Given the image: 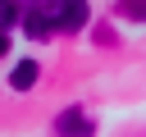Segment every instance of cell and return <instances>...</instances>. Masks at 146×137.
<instances>
[{
    "mask_svg": "<svg viewBox=\"0 0 146 137\" xmlns=\"http://www.w3.org/2000/svg\"><path fill=\"white\" fill-rule=\"evenodd\" d=\"M36 73H41V68H36V59H18V64H14V73H9V87H14V91H32Z\"/></svg>",
    "mask_w": 146,
    "mask_h": 137,
    "instance_id": "3",
    "label": "cell"
},
{
    "mask_svg": "<svg viewBox=\"0 0 146 137\" xmlns=\"http://www.w3.org/2000/svg\"><path fill=\"white\" fill-rule=\"evenodd\" d=\"M5 50H9V41H5V32H0V55H5Z\"/></svg>",
    "mask_w": 146,
    "mask_h": 137,
    "instance_id": "7",
    "label": "cell"
},
{
    "mask_svg": "<svg viewBox=\"0 0 146 137\" xmlns=\"http://www.w3.org/2000/svg\"><path fill=\"white\" fill-rule=\"evenodd\" d=\"M55 137H96V123L82 110H59L55 114Z\"/></svg>",
    "mask_w": 146,
    "mask_h": 137,
    "instance_id": "2",
    "label": "cell"
},
{
    "mask_svg": "<svg viewBox=\"0 0 146 137\" xmlns=\"http://www.w3.org/2000/svg\"><path fill=\"white\" fill-rule=\"evenodd\" d=\"M123 18H146V5H119Z\"/></svg>",
    "mask_w": 146,
    "mask_h": 137,
    "instance_id": "6",
    "label": "cell"
},
{
    "mask_svg": "<svg viewBox=\"0 0 146 137\" xmlns=\"http://www.w3.org/2000/svg\"><path fill=\"white\" fill-rule=\"evenodd\" d=\"M18 18H23V9H18V5H9V0H5V5H0V32H5V27H14V23H18Z\"/></svg>",
    "mask_w": 146,
    "mask_h": 137,
    "instance_id": "5",
    "label": "cell"
},
{
    "mask_svg": "<svg viewBox=\"0 0 146 137\" xmlns=\"http://www.w3.org/2000/svg\"><path fill=\"white\" fill-rule=\"evenodd\" d=\"M23 14H27V18H23V27H27V37H32V41L50 37V23L41 18V9H36V5H32V9H23Z\"/></svg>",
    "mask_w": 146,
    "mask_h": 137,
    "instance_id": "4",
    "label": "cell"
},
{
    "mask_svg": "<svg viewBox=\"0 0 146 137\" xmlns=\"http://www.w3.org/2000/svg\"><path fill=\"white\" fill-rule=\"evenodd\" d=\"M36 9H41V18L50 23V32H55V27L82 32L87 18H91V5H82V0H55V5H36Z\"/></svg>",
    "mask_w": 146,
    "mask_h": 137,
    "instance_id": "1",
    "label": "cell"
}]
</instances>
